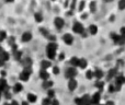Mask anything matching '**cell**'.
I'll return each mask as SVG.
<instances>
[{
  "label": "cell",
  "instance_id": "1",
  "mask_svg": "<svg viewBox=\"0 0 125 105\" xmlns=\"http://www.w3.org/2000/svg\"><path fill=\"white\" fill-rule=\"evenodd\" d=\"M77 73H78V71H77V69L75 68V67H70V68H68L66 70V72H65V76H66V78L67 79H75V77L77 76Z\"/></svg>",
  "mask_w": 125,
  "mask_h": 105
},
{
  "label": "cell",
  "instance_id": "2",
  "mask_svg": "<svg viewBox=\"0 0 125 105\" xmlns=\"http://www.w3.org/2000/svg\"><path fill=\"white\" fill-rule=\"evenodd\" d=\"M111 37H112V39L114 41L115 44H119V45H123V44L125 43V39L121 36V35H117L116 33H111Z\"/></svg>",
  "mask_w": 125,
  "mask_h": 105
},
{
  "label": "cell",
  "instance_id": "3",
  "mask_svg": "<svg viewBox=\"0 0 125 105\" xmlns=\"http://www.w3.org/2000/svg\"><path fill=\"white\" fill-rule=\"evenodd\" d=\"M73 31L75 33H78V34H82L83 31H84V28L80 22H75L73 25Z\"/></svg>",
  "mask_w": 125,
  "mask_h": 105
},
{
  "label": "cell",
  "instance_id": "4",
  "mask_svg": "<svg viewBox=\"0 0 125 105\" xmlns=\"http://www.w3.org/2000/svg\"><path fill=\"white\" fill-rule=\"evenodd\" d=\"M100 99H101V94H100V91L91 96V105H98L100 104Z\"/></svg>",
  "mask_w": 125,
  "mask_h": 105
},
{
  "label": "cell",
  "instance_id": "5",
  "mask_svg": "<svg viewBox=\"0 0 125 105\" xmlns=\"http://www.w3.org/2000/svg\"><path fill=\"white\" fill-rule=\"evenodd\" d=\"M54 24L58 30H61V29H62V26L65 25V21L62 19V18L57 17V18H55V20H54Z\"/></svg>",
  "mask_w": 125,
  "mask_h": 105
},
{
  "label": "cell",
  "instance_id": "6",
  "mask_svg": "<svg viewBox=\"0 0 125 105\" xmlns=\"http://www.w3.org/2000/svg\"><path fill=\"white\" fill-rule=\"evenodd\" d=\"M115 86H122L123 84L125 83V77L123 75H119V76H116L115 77Z\"/></svg>",
  "mask_w": 125,
  "mask_h": 105
},
{
  "label": "cell",
  "instance_id": "7",
  "mask_svg": "<svg viewBox=\"0 0 125 105\" xmlns=\"http://www.w3.org/2000/svg\"><path fill=\"white\" fill-rule=\"evenodd\" d=\"M62 39H64L65 44H67V45H71L73 42V36L70 35L69 33H67V34H65L64 36H62Z\"/></svg>",
  "mask_w": 125,
  "mask_h": 105
},
{
  "label": "cell",
  "instance_id": "8",
  "mask_svg": "<svg viewBox=\"0 0 125 105\" xmlns=\"http://www.w3.org/2000/svg\"><path fill=\"white\" fill-rule=\"evenodd\" d=\"M78 86V82L76 81V79H70L68 82V89L69 91H75Z\"/></svg>",
  "mask_w": 125,
  "mask_h": 105
},
{
  "label": "cell",
  "instance_id": "9",
  "mask_svg": "<svg viewBox=\"0 0 125 105\" xmlns=\"http://www.w3.org/2000/svg\"><path fill=\"white\" fill-rule=\"evenodd\" d=\"M117 76V68H112L109 70L108 72V80L115 79V77Z\"/></svg>",
  "mask_w": 125,
  "mask_h": 105
},
{
  "label": "cell",
  "instance_id": "10",
  "mask_svg": "<svg viewBox=\"0 0 125 105\" xmlns=\"http://www.w3.org/2000/svg\"><path fill=\"white\" fill-rule=\"evenodd\" d=\"M9 90V86L4 79H0V92H6Z\"/></svg>",
  "mask_w": 125,
  "mask_h": 105
},
{
  "label": "cell",
  "instance_id": "11",
  "mask_svg": "<svg viewBox=\"0 0 125 105\" xmlns=\"http://www.w3.org/2000/svg\"><path fill=\"white\" fill-rule=\"evenodd\" d=\"M40 78H41L43 81L50 80V73H48L46 70H43V69H42V70L40 71Z\"/></svg>",
  "mask_w": 125,
  "mask_h": 105
},
{
  "label": "cell",
  "instance_id": "12",
  "mask_svg": "<svg viewBox=\"0 0 125 105\" xmlns=\"http://www.w3.org/2000/svg\"><path fill=\"white\" fill-rule=\"evenodd\" d=\"M32 39V34L30 32H24L22 34V42H30Z\"/></svg>",
  "mask_w": 125,
  "mask_h": 105
},
{
  "label": "cell",
  "instance_id": "13",
  "mask_svg": "<svg viewBox=\"0 0 125 105\" xmlns=\"http://www.w3.org/2000/svg\"><path fill=\"white\" fill-rule=\"evenodd\" d=\"M53 86H54V82L51 81V80H46V81H43V84H42V86H43L44 89H47V90L52 89Z\"/></svg>",
  "mask_w": 125,
  "mask_h": 105
},
{
  "label": "cell",
  "instance_id": "14",
  "mask_svg": "<svg viewBox=\"0 0 125 105\" xmlns=\"http://www.w3.org/2000/svg\"><path fill=\"white\" fill-rule=\"evenodd\" d=\"M93 73H94V78H97L98 80H101L102 77H103V71L100 70V69H95V70H93Z\"/></svg>",
  "mask_w": 125,
  "mask_h": 105
},
{
  "label": "cell",
  "instance_id": "15",
  "mask_svg": "<svg viewBox=\"0 0 125 105\" xmlns=\"http://www.w3.org/2000/svg\"><path fill=\"white\" fill-rule=\"evenodd\" d=\"M51 66H52V64H51V61H48V60H42L41 61V68L43 69V70H46V69L50 68Z\"/></svg>",
  "mask_w": 125,
  "mask_h": 105
},
{
  "label": "cell",
  "instance_id": "16",
  "mask_svg": "<svg viewBox=\"0 0 125 105\" xmlns=\"http://www.w3.org/2000/svg\"><path fill=\"white\" fill-rule=\"evenodd\" d=\"M89 33H90L91 35H95L98 33V26L95 25V24H91V25L89 26Z\"/></svg>",
  "mask_w": 125,
  "mask_h": 105
},
{
  "label": "cell",
  "instance_id": "17",
  "mask_svg": "<svg viewBox=\"0 0 125 105\" xmlns=\"http://www.w3.org/2000/svg\"><path fill=\"white\" fill-rule=\"evenodd\" d=\"M22 90H23V86L21 83H15L13 86V92L14 93H20Z\"/></svg>",
  "mask_w": 125,
  "mask_h": 105
},
{
  "label": "cell",
  "instance_id": "18",
  "mask_svg": "<svg viewBox=\"0 0 125 105\" xmlns=\"http://www.w3.org/2000/svg\"><path fill=\"white\" fill-rule=\"evenodd\" d=\"M46 55H47L48 59H54L56 57V50H51V49H46Z\"/></svg>",
  "mask_w": 125,
  "mask_h": 105
},
{
  "label": "cell",
  "instance_id": "19",
  "mask_svg": "<svg viewBox=\"0 0 125 105\" xmlns=\"http://www.w3.org/2000/svg\"><path fill=\"white\" fill-rule=\"evenodd\" d=\"M87 66H88L87 60L84 59V58H80V59H79V64H78V67H80L81 69H84V68H87Z\"/></svg>",
  "mask_w": 125,
  "mask_h": 105
},
{
  "label": "cell",
  "instance_id": "20",
  "mask_svg": "<svg viewBox=\"0 0 125 105\" xmlns=\"http://www.w3.org/2000/svg\"><path fill=\"white\" fill-rule=\"evenodd\" d=\"M57 48H58V45H57L55 42H51V43L47 44V47H46V49H51V50H57Z\"/></svg>",
  "mask_w": 125,
  "mask_h": 105
},
{
  "label": "cell",
  "instance_id": "21",
  "mask_svg": "<svg viewBox=\"0 0 125 105\" xmlns=\"http://www.w3.org/2000/svg\"><path fill=\"white\" fill-rule=\"evenodd\" d=\"M36 100H37V96L35 94H33V93H29L28 94V101L30 103H35Z\"/></svg>",
  "mask_w": 125,
  "mask_h": 105
},
{
  "label": "cell",
  "instance_id": "22",
  "mask_svg": "<svg viewBox=\"0 0 125 105\" xmlns=\"http://www.w3.org/2000/svg\"><path fill=\"white\" fill-rule=\"evenodd\" d=\"M20 80H22V81H28L29 78H30V75L26 72H24V71H22L21 73H20Z\"/></svg>",
  "mask_w": 125,
  "mask_h": 105
},
{
  "label": "cell",
  "instance_id": "23",
  "mask_svg": "<svg viewBox=\"0 0 125 105\" xmlns=\"http://www.w3.org/2000/svg\"><path fill=\"white\" fill-rule=\"evenodd\" d=\"M22 65H23V67H31L32 66V59L31 58H25V59H23V61H22Z\"/></svg>",
  "mask_w": 125,
  "mask_h": 105
},
{
  "label": "cell",
  "instance_id": "24",
  "mask_svg": "<svg viewBox=\"0 0 125 105\" xmlns=\"http://www.w3.org/2000/svg\"><path fill=\"white\" fill-rule=\"evenodd\" d=\"M78 64H79V58H77V57H73L70 59V65H71V67H78Z\"/></svg>",
  "mask_w": 125,
  "mask_h": 105
},
{
  "label": "cell",
  "instance_id": "25",
  "mask_svg": "<svg viewBox=\"0 0 125 105\" xmlns=\"http://www.w3.org/2000/svg\"><path fill=\"white\" fill-rule=\"evenodd\" d=\"M13 56H14V59L15 60H21L22 52H21V50H14V52H13Z\"/></svg>",
  "mask_w": 125,
  "mask_h": 105
},
{
  "label": "cell",
  "instance_id": "26",
  "mask_svg": "<svg viewBox=\"0 0 125 105\" xmlns=\"http://www.w3.org/2000/svg\"><path fill=\"white\" fill-rule=\"evenodd\" d=\"M90 11L92 13H94L95 11H97V2H95L94 0H92V1L90 2Z\"/></svg>",
  "mask_w": 125,
  "mask_h": 105
},
{
  "label": "cell",
  "instance_id": "27",
  "mask_svg": "<svg viewBox=\"0 0 125 105\" xmlns=\"http://www.w3.org/2000/svg\"><path fill=\"white\" fill-rule=\"evenodd\" d=\"M95 86H97V88L100 90V92H101V91L103 90V88H104V82L101 81V80H98L97 83H95Z\"/></svg>",
  "mask_w": 125,
  "mask_h": 105
},
{
  "label": "cell",
  "instance_id": "28",
  "mask_svg": "<svg viewBox=\"0 0 125 105\" xmlns=\"http://www.w3.org/2000/svg\"><path fill=\"white\" fill-rule=\"evenodd\" d=\"M9 58H10V55H9V53H7V52H4L1 56H0V59H1L2 61H7Z\"/></svg>",
  "mask_w": 125,
  "mask_h": 105
},
{
  "label": "cell",
  "instance_id": "29",
  "mask_svg": "<svg viewBox=\"0 0 125 105\" xmlns=\"http://www.w3.org/2000/svg\"><path fill=\"white\" fill-rule=\"evenodd\" d=\"M34 18H35V21L39 22V23H41V22L43 21V15H42L41 13H35Z\"/></svg>",
  "mask_w": 125,
  "mask_h": 105
},
{
  "label": "cell",
  "instance_id": "30",
  "mask_svg": "<svg viewBox=\"0 0 125 105\" xmlns=\"http://www.w3.org/2000/svg\"><path fill=\"white\" fill-rule=\"evenodd\" d=\"M86 77H87V79L88 80H91L92 78H94V73H93L92 70H88L87 71V73H86Z\"/></svg>",
  "mask_w": 125,
  "mask_h": 105
},
{
  "label": "cell",
  "instance_id": "31",
  "mask_svg": "<svg viewBox=\"0 0 125 105\" xmlns=\"http://www.w3.org/2000/svg\"><path fill=\"white\" fill-rule=\"evenodd\" d=\"M47 97L48 99H54L55 97V91L54 90H52V89H50V90L47 91Z\"/></svg>",
  "mask_w": 125,
  "mask_h": 105
},
{
  "label": "cell",
  "instance_id": "32",
  "mask_svg": "<svg viewBox=\"0 0 125 105\" xmlns=\"http://www.w3.org/2000/svg\"><path fill=\"white\" fill-rule=\"evenodd\" d=\"M119 9L120 10H124L125 9V0H120L119 1Z\"/></svg>",
  "mask_w": 125,
  "mask_h": 105
},
{
  "label": "cell",
  "instance_id": "33",
  "mask_svg": "<svg viewBox=\"0 0 125 105\" xmlns=\"http://www.w3.org/2000/svg\"><path fill=\"white\" fill-rule=\"evenodd\" d=\"M51 103H52V100L48 99V97H46L42 101V105H51Z\"/></svg>",
  "mask_w": 125,
  "mask_h": 105
},
{
  "label": "cell",
  "instance_id": "34",
  "mask_svg": "<svg viewBox=\"0 0 125 105\" xmlns=\"http://www.w3.org/2000/svg\"><path fill=\"white\" fill-rule=\"evenodd\" d=\"M6 38H7V33L4 32V31H1V32H0V42Z\"/></svg>",
  "mask_w": 125,
  "mask_h": 105
},
{
  "label": "cell",
  "instance_id": "35",
  "mask_svg": "<svg viewBox=\"0 0 125 105\" xmlns=\"http://www.w3.org/2000/svg\"><path fill=\"white\" fill-rule=\"evenodd\" d=\"M23 71L26 73H29V75H31V73H32V68H31V67H24Z\"/></svg>",
  "mask_w": 125,
  "mask_h": 105
},
{
  "label": "cell",
  "instance_id": "36",
  "mask_svg": "<svg viewBox=\"0 0 125 105\" xmlns=\"http://www.w3.org/2000/svg\"><path fill=\"white\" fill-rule=\"evenodd\" d=\"M84 6H86V2L84 1H81L79 3V7H78V9H79V11H82L84 9Z\"/></svg>",
  "mask_w": 125,
  "mask_h": 105
},
{
  "label": "cell",
  "instance_id": "37",
  "mask_svg": "<svg viewBox=\"0 0 125 105\" xmlns=\"http://www.w3.org/2000/svg\"><path fill=\"white\" fill-rule=\"evenodd\" d=\"M109 92H110V93L115 92V86H113V84H110V86H109Z\"/></svg>",
  "mask_w": 125,
  "mask_h": 105
},
{
  "label": "cell",
  "instance_id": "38",
  "mask_svg": "<svg viewBox=\"0 0 125 105\" xmlns=\"http://www.w3.org/2000/svg\"><path fill=\"white\" fill-rule=\"evenodd\" d=\"M53 73H54V75H58L59 73V68L58 67H54V68H53Z\"/></svg>",
  "mask_w": 125,
  "mask_h": 105
},
{
  "label": "cell",
  "instance_id": "39",
  "mask_svg": "<svg viewBox=\"0 0 125 105\" xmlns=\"http://www.w3.org/2000/svg\"><path fill=\"white\" fill-rule=\"evenodd\" d=\"M76 3H77V0H73V1H71V6H70V9H71V10H73V9H75Z\"/></svg>",
  "mask_w": 125,
  "mask_h": 105
},
{
  "label": "cell",
  "instance_id": "40",
  "mask_svg": "<svg viewBox=\"0 0 125 105\" xmlns=\"http://www.w3.org/2000/svg\"><path fill=\"white\" fill-rule=\"evenodd\" d=\"M51 105H59V102L57 101V100L53 99V100H52V103H51Z\"/></svg>",
  "mask_w": 125,
  "mask_h": 105
},
{
  "label": "cell",
  "instance_id": "41",
  "mask_svg": "<svg viewBox=\"0 0 125 105\" xmlns=\"http://www.w3.org/2000/svg\"><path fill=\"white\" fill-rule=\"evenodd\" d=\"M4 95H6V99H11V94L8 92V91H6V92H4Z\"/></svg>",
  "mask_w": 125,
  "mask_h": 105
},
{
  "label": "cell",
  "instance_id": "42",
  "mask_svg": "<svg viewBox=\"0 0 125 105\" xmlns=\"http://www.w3.org/2000/svg\"><path fill=\"white\" fill-rule=\"evenodd\" d=\"M104 105H115V103H114L113 101H108Z\"/></svg>",
  "mask_w": 125,
  "mask_h": 105
},
{
  "label": "cell",
  "instance_id": "43",
  "mask_svg": "<svg viewBox=\"0 0 125 105\" xmlns=\"http://www.w3.org/2000/svg\"><path fill=\"white\" fill-rule=\"evenodd\" d=\"M4 52H6V50H4L3 49V48H2V46H0V56H1L2 55V54H3Z\"/></svg>",
  "mask_w": 125,
  "mask_h": 105
},
{
  "label": "cell",
  "instance_id": "44",
  "mask_svg": "<svg viewBox=\"0 0 125 105\" xmlns=\"http://www.w3.org/2000/svg\"><path fill=\"white\" fill-rule=\"evenodd\" d=\"M123 34H125V26H123L121 29V35H123Z\"/></svg>",
  "mask_w": 125,
  "mask_h": 105
},
{
  "label": "cell",
  "instance_id": "45",
  "mask_svg": "<svg viewBox=\"0 0 125 105\" xmlns=\"http://www.w3.org/2000/svg\"><path fill=\"white\" fill-rule=\"evenodd\" d=\"M10 104H11V105H19V103H18L17 101H12Z\"/></svg>",
  "mask_w": 125,
  "mask_h": 105
},
{
  "label": "cell",
  "instance_id": "46",
  "mask_svg": "<svg viewBox=\"0 0 125 105\" xmlns=\"http://www.w3.org/2000/svg\"><path fill=\"white\" fill-rule=\"evenodd\" d=\"M3 65H4V61H2V60L0 59V67H2V66H3Z\"/></svg>",
  "mask_w": 125,
  "mask_h": 105
},
{
  "label": "cell",
  "instance_id": "47",
  "mask_svg": "<svg viewBox=\"0 0 125 105\" xmlns=\"http://www.w3.org/2000/svg\"><path fill=\"white\" fill-rule=\"evenodd\" d=\"M62 58H64V55H62H62L59 56V59H62Z\"/></svg>",
  "mask_w": 125,
  "mask_h": 105
},
{
  "label": "cell",
  "instance_id": "48",
  "mask_svg": "<svg viewBox=\"0 0 125 105\" xmlns=\"http://www.w3.org/2000/svg\"><path fill=\"white\" fill-rule=\"evenodd\" d=\"M21 105H29V103H26V102H23Z\"/></svg>",
  "mask_w": 125,
  "mask_h": 105
},
{
  "label": "cell",
  "instance_id": "49",
  "mask_svg": "<svg viewBox=\"0 0 125 105\" xmlns=\"http://www.w3.org/2000/svg\"><path fill=\"white\" fill-rule=\"evenodd\" d=\"M6 1H7V2H13L14 0H6Z\"/></svg>",
  "mask_w": 125,
  "mask_h": 105
},
{
  "label": "cell",
  "instance_id": "50",
  "mask_svg": "<svg viewBox=\"0 0 125 105\" xmlns=\"http://www.w3.org/2000/svg\"><path fill=\"white\" fill-rule=\"evenodd\" d=\"M121 36H122V37H123V38L125 39V34H123V35H121Z\"/></svg>",
  "mask_w": 125,
  "mask_h": 105
},
{
  "label": "cell",
  "instance_id": "51",
  "mask_svg": "<svg viewBox=\"0 0 125 105\" xmlns=\"http://www.w3.org/2000/svg\"><path fill=\"white\" fill-rule=\"evenodd\" d=\"M3 105H11V104H10V103H4Z\"/></svg>",
  "mask_w": 125,
  "mask_h": 105
},
{
  "label": "cell",
  "instance_id": "52",
  "mask_svg": "<svg viewBox=\"0 0 125 105\" xmlns=\"http://www.w3.org/2000/svg\"><path fill=\"white\" fill-rule=\"evenodd\" d=\"M104 1H106V2H108V1H112V0H104Z\"/></svg>",
  "mask_w": 125,
  "mask_h": 105
},
{
  "label": "cell",
  "instance_id": "53",
  "mask_svg": "<svg viewBox=\"0 0 125 105\" xmlns=\"http://www.w3.org/2000/svg\"><path fill=\"white\" fill-rule=\"evenodd\" d=\"M0 99H1V92H0Z\"/></svg>",
  "mask_w": 125,
  "mask_h": 105
},
{
  "label": "cell",
  "instance_id": "54",
  "mask_svg": "<svg viewBox=\"0 0 125 105\" xmlns=\"http://www.w3.org/2000/svg\"><path fill=\"white\" fill-rule=\"evenodd\" d=\"M98 105H104V104H98Z\"/></svg>",
  "mask_w": 125,
  "mask_h": 105
}]
</instances>
